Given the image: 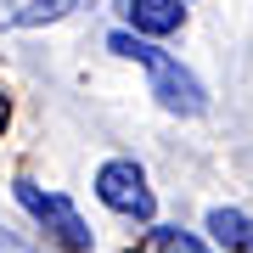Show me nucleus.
I'll list each match as a JSON object with an SVG mask.
<instances>
[{
  "instance_id": "f257e3e1",
  "label": "nucleus",
  "mask_w": 253,
  "mask_h": 253,
  "mask_svg": "<svg viewBox=\"0 0 253 253\" xmlns=\"http://www.w3.org/2000/svg\"><path fill=\"white\" fill-rule=\"evenodd\" d=\"M107 51H113V56H129V62L146 68L152 96H158L163 113H174V118H203V113H208V90H203V79L180 62V56H169L163 45H152L146 34L118 28V34H107Z\"/></svg>"
},
{
  "instance_id": "f03ea898",
  "label": "nucleus",
  "mask_w": 253,
  "mask_h": 253,
  "mask_svg": "<svg viewBox=\"0 0 253 253\" xmlns=\"http://www.w3.org/2000/svg\"><path fill=\"white\" fill-rule=\"evenodd\" d=\"M11 191H17V203L34 214V225H45L68 253H90V248H96V231L79 219V208H73L62 191H45V186H34V180H17Z\"/></svg>"
},
{
  "instance_id": "7ed1b4c3",
  "label": "nucleus",
  "mask_w": 253,
  "mask_h": 253,
  "mask_svg": "<svg viewBox=\"0 0 253 253\" xmlns=\"http://www.w3.org/2000/svg\"><path fill=\"white\" fill-rule=\"evenodd\" d=\"M96 197L113 208V214H124V219H141V225H152V214H158V197H152V186H146V169L135 158H107L96 169Z\"/></svg>"
},
{
  "instance_id": "20e7f679",
  "label": "nucleus",
  "mask_w": 253,
  "mask_h": 253,
  "mask_svg": "<svg viewBox=\"0 0 253 253\" xmlns=\"http://www.w3.org/2000/svg\"><path fill=\"white\" fill-rule=\"evenodd\" d=\"M124 17H129L135 34L163 40V34H174V28L186 23V6L180 0H124Z\"/></svg>"
},
{
  "instance_id": "39448f33",
  "label": "nucleus",
  "mask_w": 253,
  "mask_h": 253,
  "mask_svg": "<svg viewBox=\"0 0 253 253\" xmlns=\"http://www.w3.org/2000/svg\"><path fill=\"white\" fill-rule=\"evenodd\" d=\"M208 236L225 253H253V219L236 214V208H214V214H208Z\"/></svg>"
},
{
  "instance_id": "423d86ee",
  "label": "nucleus",
  "mask_w": 253,
  "mask_h": 253,
  "mask_svg": "<svg viewBox=\"0 0 253 253\" xmlns=\"http://www.w3.org/2000/svg\"><path fill=\"white\" fill-rule=\"evenodd\" d=\"M79 6H90V0H28L23 11H11V23H17V28H45V23L73 17Z\"/></svg>"
},
{
  "instance_id": "0eeeda50",
  "label": "nucleus",
  "mask_w": 253,
  "mask_h": 253,
  "mask_svg": "<svg viewBox=\"0 0 253 253\" xmlns=\"http://www.w3.org/2000/svg\"><path fill=\"white\" fill-rule=\"evenodd\" d=\"M146 253H208V248L174 225H158V231H146Z\"/></svg>"
},
{
  "instance_id": "6e6552de",
  "label": "nucleus",
  "mask_w": 253,
  "mask_h": 253,
  "mask_svg": "<svg viewBox=\"0 0 253 253\" xmlns=\"http://www.w3.org/2000/svg\"><path fill=\"white\" fill-rule=\"evenodd\" d=\"M0 253H40V248H28L17 231H6V225H0Z\"/></svg>"
},
{
  "instance_id": "1a4fd4ad",
  "label": "nucleus",
  "mask_w": 253,
  "mask_h": 253,
  "mask_svg": "<svg viewBox=\"0 0 253 253\" xmlns=\"http://www.w3.org/2000/svg\"><path fill=\"white\" fill-rule=\"evenodd\" d=\"M6 118H11V101H6V90H0V129H6Z\"/></svg>"
},
{
  "instance_id": "9d476101",
  "label": "nucleus",
  "mask_w": 253,
  "mask_h": 253,
  "mask_svg": "<svg viewBox=\"0 0 253 253\" xmlns=\"http://www.w3.org/2000/svg\"><path fill=\"white\" fill-rule=\"evenodd\" d=\"M11 6H17V0H0V23H11Z\"/></svg>"
}]
</instances>
